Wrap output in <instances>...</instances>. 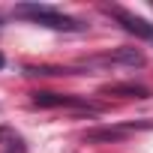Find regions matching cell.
<instances>
[{
  "mask_svg": "<svg viewBox=\"0 0 153 153\" xmlns=\"http://www.w3.org/2000/svg\"><path fill=\"white\" fill-rule=\"evenodd\" d=\"M87 69H96V66H144V54L138 48H117L111 54H102V57H93V60H84Z\"/></svg>",
  "mask_w": 153,
  "mask_h": 153,
  "instance_id": "277c9868",
  "label": "cell"
},
{
  "mask_svg": "<svg viewBox=\"0 0 153 153\" xmlns=\"http://www.w3.org/2000/svg\"><path fill=\"white\" fill-rule=\"evenodd\" d=\"M138 129H153V120H141V123H126V126H102V129H90L84 132L87 144H111V141H123Z\"/></svg>",
  "mask_w": 153,
  "mask_h": 153,
  "instance_id": "7a4b0ae2",
  "label": "cell"
},
{
  "mask_svg": "<svg viewBox=\"0 0 153 153\" xmlns=\"http://www.w3.org/2000/svg\"><path fill=\"white\" fill-rule=\"evenodd\" d=\"M15 15L18 18H30L42 27H51V30H66V33H75V30H84V24L78 18H72V15H63L45 3H21L15 6Z\"/></svg>",
  "mask_w": 153,
  "mask_h": 153,
  "instance_id": "6da1fadb",
  "label": "cell"
},
{
  "mask_svg": "<svg viewBox=\"0 0 153 153\" xmlns=\"http://www.w3.org/2000/svg\"><path fill=\"white\" fill-rule=\"evenodd\" d=\"M33 105L36 108H84L90 114H96L99 108L90 102H81L78 96H69V93H51V90H36L33 93Z\"/></svg>",
  "mask_w": 153,
  "mask_h": 153,
  "instance_id": "3957f363",
  "label": "cell"
},
{
  "mask_svg": "<svg viewBox=\"0 0 153 153\" xmlns=\"http://www.w3.org/2000/svg\"><path fill=\"white\" fill-rule=\"evenodd\" d=\"M108 15H114V18L123 24V30H126V33H135L138 39L153 42V24H150V21H144V18H138V15H132V12L120 9V6H111V9H108Z\"/></svg>",
  "mask_w": 153,
  "mask_h": 153,
  "instance_id": "5b68a950",
  "label": "cell"
},
{
  "mask_svg": "<svg viewBox=\"0 0 153 153\" xmlns=\"http://www.w3.org/2000/svg\"><path fill=\"white\" fill-rule=\"evenodd\" d=\"M102 96H123V99H147L150 87L138 84V81H120V84H105Z\"/></svg>",
  "mask_w": 153,
  "mask_h": 153,
  "instance_id": "8992f818",
  "label": "cell"
},
{
  "mask_svg": "<svg viewBox=\"0 0 153 153\" xmlns=\"http://www.w3.org/2000/svg\"><path fill=\"white\" fill-rule=\"evenodd\" d=\"M3 63H6V60H3V54H0V69H3Z\"/></svg>",
  "mask_w": 153,
  "mask_h": 153,
  "instance_id": "52a82bcc",
  "label": "cell"
}]
</instances>
